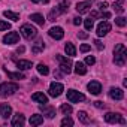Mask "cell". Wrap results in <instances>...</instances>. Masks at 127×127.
Instances as JSON below:
<instances>
[{
    "mask_svg": "<svg viewBox=\"0 0 127 127\" xmlns=\"http://www.w3.org/2000/svg\"><path fill=\"white\" fill-rule=\"evenodd\" d=\"M32 100L39 102V103H48V97H46L43 93H34V94L32 96Z\"/></svg>",
    "mask_w": 127,
    "mask_h": 127,
    "instance_id": "d6986e66",
    "label": "cell"
},
{
    "mask_svg": "<svg viewBox=\"0 0 127 127\" xmlns=\"http://www.w3.org/2000/svg\"><path fill=\"white\" fill-rule=\"evenodd\" d=\"M57 9L60 11V14H64V12H67V9H69V3L66 2V0H61V2L58 3V6H57Z\"/></svg>",
    "mask_w": 127,
    "mask_h": 127,
    "instance_id": "484cf974",
    "label": "cell"
},
{
    "mask_svg": "<svg viewBox=\"0 0 127 127\" xmlns=\"http://www.w3.org/2000/svg\"><path fill=\"white\" fill-rule=\"evenodd\" d=\"M105 121L109 123V124H126V120L123 118V115L120 114H114V112H108L105 115Z\"/></svg>",
    "mask_w": 127,
    "mask_h": 127,
    "instance_id": "5b68a950",
    "label": "cell"
},
{
    "mask_svg": "<svg viewBox=\"0 0 127 127\" xmlns=\"http://www.w3.org/2000/svg\"><path fill=\"white\" fill-rule=\"evenodd\" d=\"M58 14H60V11H58L57 8H54V9L49 12V15H48V20H49V21H55V18L58 17Z\"/></svg>",
    "mask_w": 127,
    "mask_h": 127,
    "instance_id": "4dcf8cb0",
    "label": "cell"
},
{
    "mask_svg": "<svg viewBox=\"0 0 127 127\" xmlns=\"http://www.w3.org/2000/svg\"><path fill=\"white\" fill-rule=\"evenodd\" d=\"M24 123H26V117L23 115V114H15V117L12 118V126L14 127H23L24 126Z\"/></svg>",
    "mask_w": 127,
    "mask_h": 127,
    "instance_id": "5bb4252c",
    "label": "cell"
},
{
    "mask_svg": "<svg viewBox=\"0 0 127 127\" xmlns=\"http://www.w3.org/2000/svg\"><path fill=\"white\" fill-rule=\"evenodd\" d=\"M60 111L64 114V115H69V114H72V111H73V108L70 106V105H67V103H63L61 106H60Z\"/></svg>",
    "mask_w": 127,
    "mask_h": 127,
    "instance_id": "83f0119b",
    "label": "cell"
},
{
    "mask_svg": "<svg viewBox=\"0 0 127 127\" xmlns=\"http://www.w3.org/2000/svg\"><path fill=\"white\" fill-rule=\"evenodd\" d=\"M90 45H87V43H84V45H81V48H79V51L81 52H87V51H90Z\"/></svg>",
    "mask_w": 127,
    "mask_h": 127,
    "instance_id": "f35d334b",
    "label": "cell"
},
{
    "mask_svg": "<svg viewBox=\"0 0 127 127\" xmlns=\"http://www.w3.org/2000/svg\"><path fill=\"white\" fill-rule=\"evenodd\" d=\"M73 24H75V26H81V24H82V18H81V17H75V18H73Z\"/></svg>",
    "mask_w": 127,
    "mask_h": 127,
    "instance_id": "60d3db41",
    "label": "cell"
},
{
    "mask_svg": "<svg viewBox=\"0 0 127 127\" xmlns=\"http://www.w3.org/2000/svg\"><path fill=\"white\" fill-rule=\"evenodd\" d=\"M115 24H117L118 27H126L127 21H126V18H124V17H118V18H115Z\"/></svg>",
    "mask_w": 127,
    "mask_h": 127,
    "instance_id": "1f68e13d",
    "label": "cell"
},
{
    "mask_svg": "<svg viewBox=\"0 0 127 127\" xmlns=\"http://www.w3.org/2000/svg\"><path fill=\"white\" fill-rule=\"evenodd\" d=\"M20 32H21L23 37L27 39V40H32V39L36 37V34H37V30H36L33 26H30V24H24V26H21Z\"/></svg>",
    "mask_w": 127,
    "mask_h": 127,
    "instance_id": "3957f363",
    "label": "cell"
},
{
    "mask_svg": "<svg viewBox=\"0 0 127 127\" xmlns=\"http://www.w3.org/2000/svg\"><path fill=\"white\" fill-rule=\"evenodd\" d=\"M20 40V34L17 32H9L8 34L3 36V43L6 45H14V43H18Z\"/></svg>",
    "mask_w": 127,
    "mask_h": 127,
    "instance_id": "ba28073f",
    "label": "cell"
},
{
    "mask_svg": "<svg viewBox=\"0 0 127 127\" xmlns=\"http://www.w3.org/2000/svg\"><path fill=\"white\" fill-rule=\"evenodd\" d=\"M78 118H79V121L84 123V124H88V123H90V118H88L87 112H84V111H79V112H78Z\"/></svg>",
    "mask_w": 127,
    "mask_h": 127,
    "instance_id": "f1b7e54d",
    "label": "cell"
},
{
    "mask_svg": "<svg viewBox=\"0 0 127 127\" xmlns=\"http://www.w3.org/2000/svg\"><path fill=\"white\" fill-rule=\"evenodd\" d=\"M87 88H88V91H90L91 94H94V96L100 94V91H102V85H100L99 81H91V82H88Z\"/></svg>",
    "mask_w": 127,
    "mask_h": 127,
    "instance_id": "8fae6325",
    "label": "cell"
},
{
    "mask_svg": "<svg viewBox=\"0 0 127 127\" xmlns=\"http://www.w3.org/2000/svg\"><path fill=\"white\" fill-rule=\"evenodd\" d=\"M109 30H111V24H109L108 21L99 23V26H97V36H99V37L106 36V34L109 33Z\"/></svg>",
    "mask_w": 127,
    "mask_h": 127,
    "instance_id": "30bf717a",
    "label": "cell"
},
{
    "mask_svg": "<svg viewBox=\"0 0 127 127\" xmlns=\"http://www.w3.org/2000/svg\"><path fill=\"white\" fill-rule=\"evenodd\" d=\"M11 29V24L3 21V20H0V30H9Z\"/></svg>",
    "mask_w": 127,
    "mask_h": 127,
    "instance_id": "e575fe53",
    "label": "cell"
},
{
    "mask_svg": "<svg viewBox=\"0 0 127 127\" xmlns=\"http://www.w3.org/2000/svg\"><path fill=\"white\" fill-rule=\"evenodd\" d=\"M3 15H5L8 20H12V21H18V20H20V15L15 14V12H12V11H5Z\"/></svg>",
    "mask_w": 127,
    "mask_h": 127,
    "instance_id": "4316f807",
    "label": "cell"
},
{
    "mask_svg": "<svg viewBox=\"0 0 127 127\" xmlns=\"http://www.w3.org/2000/svg\"><path fill=\"white\" fill-rule=\"evenodd\" d=\"M17 67L21 69V70H29V69L33 67V63L29 61V60H18L17 61Z\"/></svg>",
    "mask_w": 127,
    "mask_h": 127,
    "instance_id": "e0dca14e",
    "label": "cell"
},
{
    "mask_svg": "<svg viewBox=\"0 0 127 127\" xmlns=\"http://www.w3.org/2000/svg\"><path fill=\"white\" fill-rule=\"evenodd\" d=\"M94 63H96V58H94L93 55H88V57L85 58V64H90V66H93Z\"/></svg>",
    "mask_w": 127,
    "mask_h": 127,
    "instance_id": "d590c367",
    "label": "cell"
},
{
    "mask_svg": "<svg viewBox=\"0 0 127 127\" xmlns=\"http://www.w3.org/2000/svg\"><path fill=\"white\" fill-rule=\"evenodd\" d=\"M42 2H43V3H48V2H49V0H42Z\"/></svg>",
    "mask_w": 127,
    "mask_h": 127,
    "instance_id": "7dc6e473",
    "label": "cell"
},
{
    "mask_svg": "<svg viewBox=\"0 0 127 127\" xmlns=\"http://www.w3.org/2000/svg\"><path fill=\"white\" fill-rule=\"evenodd\" d=\"M18 91V85L14 82H5V84H0V96L2 97H8L12 96L14 93Z\"/></svg>",
    "mask_w": 127,
    "mask_h": 127,
    "instance_id": "7a4b0ae2",
    "label": "cell"
},
{
    "mask_svg": "<svg viewBox=\"0 0 127 127\" xmlns=\"http://www.w3.org/2000/svg\"><path fill=\"white\" fill-rule=\"evenodd\" d=\"M84 26H85V30H88V32H90V30L94 27V23H93V20H91V18H88V20H85V21H84Z\"/></svg>",
    "mask_w": 127,
    "mask_h": 127,
    "instance_id": "836d02e7",
    "label": "cell"
},
{
    "mask_svg": "<svg viewBox=\"0 0 127 127\" xmlns=\"http://www.w3.org/2000/svg\"><path fill=\"white\" fill-rule=\"evenodd\" d=\"M43 48H45L43 40H37V42L32 46V52H33V54H39L40 51H43Z\"/></svg>",
    "mask_w": 127,
    "mask_h": 127,
    "instance_id": "603a6c76",
    "label": "cell"
},
{
    "mask_svg": "<svg viewBox=\"0 0 127 127\" xmlns=\"http://www.w3.org/2000/svg\"><path fill=\"white\" fill-rule=\"evenodd\" d=\"M97 17H99V12H96V11L91 12V18H97Z\"/></svg>",
    "mask_w": 127,
    "mask_h": 127,
    "instance_id": "f6af8a7d",
    "label": "cell"
},
{
    "mask_svg": "<svg viewBox=\"0 0 127 127\" xmlns=\"http://www.w3.org/2000/svg\"><path fill=\"white\" fill-rule=\"evenodd\" d=\"M61 126H63V127H66V126H73V120L69 118V117L63 118V120H61Z\"/></svg>",
    "mask_w": 127,
    "mask_h": 127,
    "instance_id": "d6a6232c",
    "label": "cell"
},
{
    "mask_svg": "<svg viewBox=\"0 0 127 127\" xmlns=\"http://www.w3.org/2000/svg\"><path fill=\"white\" fill-rule=\"evenodd\" d=\"M102 17H103V18H111V14H109V12H103Z\"/></svg>",
    "mask_w": 127,
    "mask_h": 127,
    "instance_id": "ee69618b",
    "label": "cell"
},
{
    "mask_svg": "<svg viewBox=\"0 0 127 127\" xmlns=\"http://www.w3.org/2000/svg\"><path fill=\"white\" fill-rule=\"evenodd\" d=\"M78 37H79V39H87V37H88V33H85V32H79V33H78Z\"/></svg>",
    "mask_w": 127,
    "mask_h": 127,
    "instance_id": "b9f144b4",
    "label": "cell"
},
{
    "mask_svg": "<svg viewBox=\"0 0 127 127\" xmlns=\"http://www.w3.org/2000/svg\"><path fill=\"white\" fill-rule=\"evenodd\" d=\"M32 2H33V3H39V2H40V0H32Z\"/></svg>",
    "mask_w": 127,
    "mask_h": 127,
    "instance_id": "bcb514c9",
    "label": "cell"
},
{
    "mask_svg": "<svg viewBox=\"0 0 127 127\" xmlns=\"http://www.w3.org/2000/svg\"><path fill=\"white\" fill-rule=\"evenodd\" d=\"M67 100L70 103H78V102H82L85 100V96L76 90H67Z\"/></svg>",
    "mask_w": 127,
    "mask_h": 127,
    "instance_id": "8992f818",
    "label": "cell"
},
{
    "mask_svg": "<svg viewBox=\"0 0 127 127\" xmlns=\"http://www.w3.org/2000/svg\"><path fill=\"white\" fill-rule=\"evenodd\" d=\"M109 97L114 99V100H123V99H124V91H123L121 88L112 87V88L109 90Z\"/></svg>",
    "mask_w": 127,
    "mask_h": 127,
    "instance_id": "7c38bea8",
    "label": "cell"
},
{
    "mask_svg": "<svg viewBox=\"0 0 127 127\" xmlns=\"http://www.w3.org/2000/svg\"><path fill=\"white\" fill-rule=\"evenodd\" d=\"M40 111H43V115H46V118H49V120L55 117V109L51 108V106H46L45 103L40 105Z\"/></svg>",
    "mask_w": 127,
    "mask_h": 127,
    "instance_id": "2e32d148",
    "label": "cell"
},
{
    "mask_svg": "<svg viewBox=\"0 0 127 127\" xmlns=\"http://www.w3.org/2000/svg\"><path fill=\"white\" fill-rule=\"evenodd\" d=\"M37 72L40 73V75H48L49 73V69H48V66H45V64H42V63H40V64H37Z\"/></svg>",
    "mask_w": 127,
    "mask_h": 127,
    "instance_id": "f546056e",
    "label": "cell"
},
{
    "mask_svg": "<svg viewBox=\"0 0 127 127\" xmlns=\"http://www.w3.org/2000/svg\"><path fill=\"white\" fill-rule=\"evenodd\" d=\"M94 45H96V48H97V49H99V51H102V49H103V48H105V45H103V43H102V42H100V40H97V39H96V40H94Z\"/></svg>",
    "mask_w": 127,
    "mask_h": 127,
    "instance_id": "8d00e7d4",
    "label": "cell"
},
{
    "mask_svg": "<svg viewBox=\"0 0 127 127\" xmlns=\"http://www.w3.org/2000/svg\"><path fill=\"white\" fill-rule=\"evenodd\" d=\"M90 8H91V2H79L78 5H76V11L79 12V14H85V12H88L90 11Z\"/></svg>",
    "mask_w": 127,
    "mask_h": 127,
    "instance_id": "9a60e30c",
    "label": "cell"
},
{
    "mask_svg": "<svg viewBox=\"0 0 127 127\" xmlns=\"http://www.w3.org/2000/svg\"><path fill=\"white\" fill-rule=\"evenodd\" d=\"M0 115H2L5 120H8L12 115V108L8 103H0Z\"/></svg>",
    "mask_w": 127,
    "mask_h": 127,
    "instance_id": "4fadbf2b",
    "label": "cell"
},
{
    "mask_svg": "<svg viewBox=\"0 0 127 127\" xmlns=\"http://www.w3.org/2000/svg\"><path fill=\"white\" fill-rule=\"evenodd\" d=\"M24 51H26V48H24V46H20V48L17 49V52H18V54H23Z\"/></svg>",
    "mask_w": 127,
    "mask_h": 127,
    "instance_id": "7bdbcfd3",
    "label": "cell"
},
{
    "mask_svg": "<svg viewBox=\"0 0 127 127\" xmlns=\"http://www.w3.org/2000/svg\"><path fill=\"white\" fill-rule=\"evenodd\" d=\"M106 8H108V3H106V2H100V3H99V9H100L102 12L106 11Z\"/></svg>",
    "mask_w": 127,
    "mask_h": 127,
    "instance_id": "ab89813d",
    "label": "cell"
},
{
    "mask_svg": "<svg viewBox=\"0 0 127 127\" xmlns=\"http://www.w3.org/2000/svg\"><path fill=\"white\" fill-rule=\"evenodd\" d=\"M63 90H64L63 84H60V82H52V84L49 85V96H51V97H58V96H61Z\"/></svg>",
    "mask_w": 127,
    "mask_h": 127,
    "instance_id": "52a82bcc",
    "label": "cell"
},
{
    "mask_svg": "<svg viewBox=\"0 0 127 127\" xmlns=\"http://www.w3.org/2000/svg\"><path fill=\"white\" fill-rule=\"evenodd\" d=\"M48 33H49V36H51L52 39H55V40H60V39H63V36H64V30H63L61 27H58V26L51 27Z\"/></svg>",
    "mask_w": 127,
    "mask_h": 127,
    "instance_id": "9c48e42d",
    "label": "cell"
},
{
    "mask_svg": "<svg viewBox=\"0 0 127 127\" xmlns=\"http://www.w3.org/2000/svg\"><path fill=\"white\" fill-rule=\"evenodd\" d=\"M64 51H66V54H67L69 57H75V55H76V48H75V45H73L72 42H67V43L64 45Z\"/></svg>",
    "mask_w": 127,
    "mask_h": 127,
    "instance_id": "ac0fdd59",
    "label": "cell"
},
{
    "mask_svg": "<svg viewBox=\"0 0 127 127\" xmlns=\"http://www.w3.org/2000/svg\"><path fill=\"white\" fill-rule=\"evenodd\" d=\"M43 123V117L39 114H34L30 117V126H40Z\"/></svg>",
    "mask_w": 127,
    "mask_h": 127,
    "instance_id": "ffe728a7",
    "label": "cell"
},
{
    "mask_svg": "<svg viewBox=\"0 0 127 127\" xmlns=\"http://www.w3.org/2000/svg\"><path fill=\"white\" fill-rule=\"evenodd\" d=\"M126 46L123 43H118L115 48H114V63L118 66H124L126 64Z\"/></svg>",
    "mask_w": 127,
    "mask_h": 127,
    "instance_id": "6da1fadb",
    "label": "cell"
},
{
    "mask_svg": "<svg viewBox=\"0 0 127 127\" xmlns=\"http://www.w3.org/2000/svg\"><path fill=\"white\" fill-rule=\"evenodd\" d=\"M94 106H96V108H99V109H105V108H106V105H105L103 102H100V100L94 102Z\"/></svg>",
    "mask_w": 127,
    "mask_h": 127,
    "instance_id": "74e56055",
    "label": "cell"
},
{
    "mask_svg": "<svg viewBox=\"0 0 127 127\" xmlns=\"http://www.w3.org/2000/svg\"><path fill=\"white\" fill-rule=\"evenodd\" d=\"M57 60L60 61V69L61 72H64V73H70L72 72V61L66 57H63V55H57Z\"/></svg>",
    "mask_w": 127,
    "mask_h": 127,
    "instance_id": "277c9868",
    "label": "cell"
},
{
    "mask_svg": "<svg viewBox=\"0 0 127 127\" xmlns=\"http://www.w3.org/2000/svg\"><path fill=\"white\" fill-rule=\"evenodd\" d=\"M124 0H117V2L112 5V8H114V11L117 12V14H124Z\"/></svg>",
    "mask_w": 127,
    "mask_h": 127,
    "instance_id": "cb8c5ba5",
    "label": "cell"
},
{
    "mask_svg": "<svg viewBox=\"0 0 127 127\" xmlns=\"http://www.w3.org/2000/svg\"><path fill=\"white\" fill-rule=\"evenodd\" d=\"M30 20L34 21V23L39 24V26H43V24H45V18H43V15H40V14H32V15H30Z\"/></svg>",
    "mask_w": 127,
    "mask_h": 127,
    "instance_id": "7402d4cb",
    "label": "cell"
},
{
    "mask_svg": "<svg viewBox=\"0 0 127 127\" xmlns=\"http://www.w3.org/2000/svg\"><path fill=\"white\" fill-rule=\"evenodd\" d=\"M5 70H6V75L9 78H12V79H24L26 78L24 73H21V72H9L8 69H5Z\"/></svg>",
    "mask_w": 127,
    "mask_h": 127,
    "instance_id": "d4e9b609",
    "label": "cell"
},
{
    "mask_svg": "<svg viewBox=\"0 0 127 127\" xmlns=\"http://www.w3.org/2000/svg\"><path fill=\"white\" fill-rule=\"evenodd\" d=\"M73 70H75L76 75H85L87 73V67H85L84 63H81V61H78L76 64H75V69Z\"/></svg>",
    "mask_w": 127,
    "mask_h": 127,
    "instance_id": "44dd1931",
    "label": "cell"
}]
</instances>
